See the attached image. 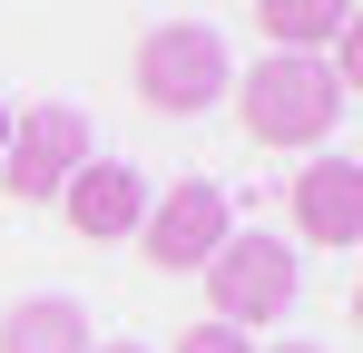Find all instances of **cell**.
Returning <instances> with one entry per match:
<instances>
[{
  "mask_svg": "<svg viewBox=\"0 0 363 353\" xmlns=\"http://www.w3.org/2000/svg\"><path fill=\"white\" fill-rule=\"evenodd\" d=\"M89 353H147V344H89Z\"/></svg>",
  "mask_w": 363,
  "mask_h": 353,
  "instance_id": "cell-11",
  "label": "cell"
},
{
  "mask_svg": "<svg viewBox=\"0 0 363 353\" xmlns=\"http://www.w3.org/2000/svg\"><path fill=\"white\" fill-rule=\"evenodd\" d=\"M275 353H324V344H275Z\"/></svg>",
  "mask_w": 363,
  "mask_h": 353,
  "instance_id": "cell-13",
  "label": "cell"
},
{
  "mask_svg": "<svg viewBox=\"0 0 363 353\" xmlns=\"http://www.w3.org/2000/svg\"><path fill=\"white\" fill-rule=\"evenodd\" d=\"M255 30L295 59H324L344 30H354V0H255Z\"/></svg>",
  "mask_w": 363,
  "mask_h": 353,
  "instance_id": "cell-8",
  "label": "cell"
},
{
  "mask_svg": "<svg viewBox=\"0 0 363 353\" xmlns=\"http://www.w3.org/2000/svg\"><path fill=\"white\" fill-rule=\"evenodd\" d=\"M0 167H10V196H20V206H50L69 176L89 167V118L69 108V99H40L30 118H10Z\"/></svg>",
  "mask_w": 363,
  "mask_h": 353,
  "instance_id": "cell-5",
  "label": "cell"
},
{
  "mask_svg": "<svg viewBox=\"0 0 363 353\" xmlns=\"http://www.w3.org/2000/svg\"><path fill=\"white\" fill-rule=\"evenodd\" d=\"M226 235H236V206H226V186H206V176H177V186L147 196V216H138V245H147L157 275H196Z\"/></svg>",
  "mask_w": 363,
  "mask_h": 353,
  "instance_id": "cell-4",
  "label": "cell"
},
{
  "mask_svg": "<svg viewBox=\"0 0 363 353\" xmlns=\"http://www.w3.org/2000/svg\"><path fill=\"white\" fill-rule=\"evenodd\" d=\"M0 353H89V314L69 294H30L0 314Z\"/></svg>",
  "mask_w": 363,
  "mask_h": 353,
  "instance_id": "cell-9",
  "label": "cell"
},
{
  "mask_svg": "<svg viewBox=\"0 0 363 353\" xmlns=\"http://www.w3.org/2000/svg\"><path fill=\"white\" fill-rule=\"evenodd\" d=\"M226 89H236V59H226V40L206 20H157L138 40V99L157 118H196V108H216Z\"/></svg>",
  "mask_w": 363,
  "mask_h": 353,
  "instance_id": "cell-3",
  "label": "cell"
},
{
  "mask_svg": "<svg viewBox=\"0 0 363 353\" xmlns=\"http://www.w3.org/2000/svg\"><path fill=\"white\" fill-rule=\"evenodd\" d=\"M226 99H236L245 138H255V147H285V157L324 147V138L344 128V108H354V89H344L324 59H295V50H265L245 69V89H226Z\"/></svg>",
  "mask_w": 363,
  "mask_h": 353,
  "instance_id": "cell-1",
  "label": "cell"
},
{
  "mask_svg": "<svg viewBox=\"0 0 363 353\" xmlns=\"http://www.w3.org/2000/svg\"><path fill=\"white\" fill-rule=\"evenodd\" d=\"M50 206L69 216V235H89V245H118V235H138V216H147V176L128 167V157H89V167L69 176Z\"/></svg>",
  "mask_w": 363,
  "mask_h": 353,
  "instance_id": "cell-7",
  "label": "cell"
},
{
  "mask_svg": "<svg viewBox=\"0 0 363 353\" xmlns=\"http://www.w3.org/2000/svg\"><path fill=\"white\" fill-rule=\"evenodd\" d=\"M196 275H206V314H216V324H236V334L285 324V314H295V285H304V275H295V245H285V235H265V226L226 235Z\"/></svg>",
  "mask_w": 363,
  "mask_h": 353,
  "instance_id": "cell-2",
  "label": "cell"
},
{
  "mask_svg": "<svg viewBox=\"0 0 363 353\" xmlns=\"http://www.w3.org/2000/svg\"><path fill=\"white\" fill-rule=\"evenodd\" d=\"M285 216H295L304 245L354 255V245H363V167H354V157H304L295 186H285Z\"/></svg>",
  "mask_w": 363,
  "mask_h": 353,
  "instance_id": "cell-6",
  "label": "cell"
},
{
  "mask_svg": "<svg viewBox=\"0 0 363 353\" xmlns=\"http://www.w3.org/2000/svg\"><path fill=\"white\" fill-rule=\"evenodd\" d=\"M0 147H10V99H0Z\"/></svg>",
  "mask_w": 363,
  "mask_h": 353,
  "instance_id": "cell-12",
  "label": "cell"
},
{
  "mask_svg": "<svg viewBox=\"0 0 363 353\" xmlns=\"http://www.w3.org/2000/svg\"><path fill=\"white\" fill-rule=\"evenodd\" d=\"M167 353H255V334H236V324H216V314H206V324H186Z\"/></svg>",
  "mask_w": 363,
  "mask_h": 353,
  "instance_id": "cell-10",
  "label": "cell"
}]
</instances>
